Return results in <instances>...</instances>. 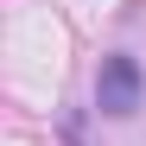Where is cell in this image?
<instances>
[{
	"instance_id": "cell-1",
	"label": "cell",
	"mask_w": 146,
	"mask_h": 146,
	"mask_svg": "<svg viewBox=\"0 0 146 146\" xmlns=\"http://www.w3.org/2000/svg\"><path fill=\"white\" fill-rule=\"evenodd\" d=\"M146 102V70L133 51H108L102 64H95V114L108 121H133Z\"/></svg>"
}]
</instances>
